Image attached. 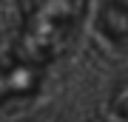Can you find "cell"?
<instances>
[{
    "label": "cell",
    "mask_w": 128,
    "mask_h": 122,
    "mask_svg": "<svg viewBox=\"0 0 128 122\" xmlns=\"http://www.w3.org/2000/svg\"><path fill=\"white\" fill-rule=\"evenodd\" d=\"M94 31L108 45H128V0H105L94 14Z\"/></svg>",
    "instance_id": "3957f363"
},
{
    "label": "cell",
    "mask_w": 128,
    "mask_h": 122,
    "mask_svg": "<svg viewBox=\"0 0 128 122\" xmlns=\"http://www.w3.org/2000/svg\"><path fill=\"white\" fill-rule=\"evenodd\" d=\"M48 65L9 48L0 54V111L20 108V105L37 100L46 88Z\"/></svg>",
    "instance_id": "7a4b0ae2"
},
{
    "label": "cell",
    "mask_w": 128,
    "mask_h": 122,
    "mask_svg": "<svg viewBox=\"0 0 128 122\" xmlns=\"http://www.w3.org/2000/svg\"><path fill=\"white\" fill-rule=\"evenodd\" d=\"M88 20V0H26L12 48L51 65L77 43Z\"/></svg>",
    "instance_id": "6da1fadb"
}]
</instances>
